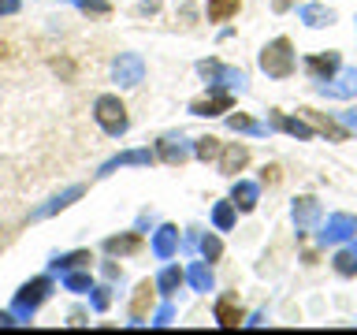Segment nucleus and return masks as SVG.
<instances>
[{
	"label": "nucleus",
	"mask_w": 357,
	"mask_h": 335,
	"mask_svg": "<svg viewBox=\"0 0 357 335\" xmlns=\"http://www.w3.org/2000/svg\"><path fill=\"white\" fill-rule=\"evenodd\" d=\"M93 116L100 123V131L112 134V138H123L130 127V116H127V105L116 97V94H100L97 105H93Z\"/></svg>",
	"instance_id": "nucleus-1"
},
{
	"label": "nucleus",
	"mask_w": 357,
	"mask_h": 335,
	"mask_svg": "<svg viewBox=\"0 0 357 335\" xmlns=\"http://www.w3.org/2000/svg\"><path fill=\"white\" fill-rule=\"evenodd\" d=\"M261 71L268 78H290L294 75V45L287 38H275L261 49Z\"/></svg>",
	"instance_id": "nucleus-2"
},
{
	"label": "nucleus",
	"mask_w": 357,
	"mask_h": 335,
	"mask_svg": "<svg viewBox=\"0 0 357 335\" xmlns=\"http://www.w3.org/2000/svg\"><path fill=\"white\" fill-rule=\"evenodd\" d=\"M52 295V279L49 276H38V279H30V283H22L15 290V302H11V309H15V317L19 320H30L33 313H38V306L45 298Z\"/></svg>",
	"instance_id": "nucleus-3"
},
{
	"label": "nucleus",
	"mask_w": 357,
	"mask_h": 335,
	"mask_svg": "<svg viewBox=\"0 0 357 335\" xmlns=\"http://www.w3.org/2000/svg\"><path fill=\"white\" fill-rule=\"evenodd\" d=\"M112 78H116L119 86H142L145 82V60L138 52H123L116 64H112Z\"/></svg>",
	"instance_id": "nucleus-4"
},
{
	"label": "nucleus",
	"mask_w": 357,
	"mask_h": 335,
	"mask_svg": "<svg viewBox=\"0 0 357 335\" xmlns=\"http://www.w3.org/2000/svg\"><path fill=\"white\" fill-rule=\"evenodd\" d=\"M156 156H160L164 164H172V168H183L190 156H194V145H190L183 134H164V138L156 142Z\"/></svg>",
	"instance_id": "nucleus-5"
},
{
	"label": "nucleus",
	"mask_w": 357,
	"mask_h": 335,
	"mask_svg": "<svg viewBox=\"0 0 357 335\" xmlns=\"http://www.w3.org/2000/svg\"><path fill=\"white\" fill-rule=\"evenodd\" d=\"M197 71H201V78H208V82H216V86H245V75L242 71H234V67H223L220 60H201L197 64Z\"/></svg>",
	"instance_id": "nucleus-6"
},
{
	"label": "nucleus",
	"mask_w": 357,
	"mask_h": 335,
	"mask_svg": "<svg viewBox=\"0 0 357 335\" xmlns=\"http://www.w3.org/2000/svg\"><path fill=\"white\" fill-rule=\"evenodd\" d=\"M354 231H357V216H350V212H335V216H328V223H324L320 242L324 246H328V242H342V239H350Z\"/></svg>",
	"instance_id": "nucleus-7"
},
{
	"label": "nucleus",
	"mask_w": 357,
	"mask_h": 335,
	"mask_svg": "<svg viewBox=\"0 0 357 335\" xmlns=\"http://www.w3.org/2000/svg\"><path fill=\"white\" fill-rule=\"evenodd\" d=\"M268 123H272L275 131H287L290 138H301V142H312V138H317V127H309L305 119L287 116V112H272V116H268Z\"/></svg>",
	"instance_id": "nucleus-8"
},
{
	"label": "nucleus",
	"mask_w": 357,
	"mask_h": 335,
	"mask_svg": "<svg viewBox=\"0 0 357 335\" xmlns=\"http://www.w3.org/2000/svg\"><path fill=\"white\" fill-rule=\"evenodd\" d=\"M317 220H320V201L317 198H298L294 201V228L298 234H309L312 228H317Z\"/></svg>",
	"instance_id": "nucleus-9"
},
{
	"label": "nucleus",
	"mask_w": 357,
	"mask_h": 335,
	"mask_svg": "<svg viewBox=\"0 0 357 335\" xmlns=\"http://www.w3.org/2000/svg\"><path fill=\"white\" fill-rule=\"evenodd\" d=\"M317 94L324 97H354L357 94V71H342L339 78H328V82H317Z\"/></svg>",
	"instance_id": "nucleus-10"
},
{
	"label": "nucleus",
	"mask_w": 357,
	"mask_h": 335,
	"mask_svg": "<svg viewBox=\"0 0 357 335\" xmlns=\"http://www.w3.org/2000/svg\"><path fill=\"white\" fill-rule=\"evenodd\" d=\"M145 164H153V153L149 149H130V153H119V156H112V161H105L97 175H112L116 168H145Z\"/></svg>",
	"instance_id": "nucleus-11"
},
{
	"label": "nucleus",
	"mask_w": 357,
	"mask_h": 335,
	"mask_svg": "<svg viewBox=\"0 0 357 335\" xmlns=\"http://www.w3.org/2000/svg\"><path fill=\"white\" fill-rule=\"evenodd\" d=\"M305 71L312 75V82H328V78L339 71V52H320L305 60Z\"/></svg>",
	"instance_id": "nucleus-12"
},
{
	"label": "nucleus",
	"mask_w": 357,
	"mask_h": 335,
	"mask_svg": "<svg viewBox=\"0 0 357 335\" xmlns=\"http://www.w3.org/2000/svg\"><path fill=\"white\" fill-rule=\"evenodd\" d=\"M245 161H250V149L245 145H227V149H220V172L223 175H238L242 168H245Z\"/></svg>",
	"instance_id": "nucleus-13"
},
{
	"label": "nucleus",
	"mask_w": 357,
	"mask_h": 335,
	"mask_svg": "<svg viewBox=\"0 0 357 335\" xmlns=\"http://www.w3.org/2000/svg\"><path fill=\"white\" fill-rule=\"evenodd\" d=\"M105 250L112 257H130L142 250V234L138 231H127V234H112V239H105Z\"/></svg>",
	"instance_id": "nucleus-14"
},
{
	"label": "nucleus",
	"mask_w": 357,
	"mask_h": 335,
	"mask_svg": "<svg viewBox=\"0 0 357 335\" xmlns=\"http://www.w3.org/2000/svg\"><path fill=\"white\" fill-rule=\"evenodd\" d=\"M175 246H178V228H172V223L156 228V234H153V253L160 257V261H167V257L175 253Z\"/></svg>",
	"instance_id": "nucleus-15"
},
{
	"label": "nucleus",
	"mask_w": 357,
	"mask_h": 335,
	"mask_svg": "<svg viewBox=\"0 0 357 335\" xmlns=\"http://www.w3.org/2000/svg\"><path fill=\"white\" fill-rule=\"evenodd\" d=\"M153 283L145 279V283H138V290H134V298H130V320L134 324H142L145 320V313H149V306H153Z\"/></svg>",
	"instance_id": "nucleus-16"
},
{
	"label": "nucleus",
	"mask_w": 357,
	"mask_h": 335,
	"mask_svg": "<svg viewBox=\"0 0 357 335\" xmlns=\"http://www.w3.org/2000/svg\"><path fill=\"white\" fill-rule=\"evenodd\" d=\"M227 108H231V94H212V97H201L190 105L194 116H220V112H227Z\"/></svg>",
	"instance_id": "nucleus-17"
},
{
	"label": "nucleus",
	"mask_w": 357,
	"mask_h": 335,
	"mask_svg": "<svg viewBox=\"0 0 357 335\" xmlns=\"http://www.w3.org/2000/svg\"><path fill=\"white\" fill-rule=\"evenodd\" d=\"M78 198H82V186H71V190H63L60 198H52V201H49V205L33 209V216H30V220H45V216H52V212H60V209H67V205H75Z\"/></svg>",
	"instance_id": "nucleus-18"
},
{
	"label": "nucleus",
	"mask_w": 357,
	"mask_h": 335,
	"mask_svg": "<svg viewBox=\"0 0 357 335\" xmlns=\"http://www.w3.org/2000/svg\"><path fill=\"white\" fill-rule=\"evenodd\" d=\"M298 19L305 22V27L320 30V27H331V22H335V11H331V8H324V4H305V8L298 11Z\"/></svg>",
	"instance_id": "nucleus-19"
},
{
	"label": "nucleus",
	"mask_w": 357,
	"mask_h": 335,
	"mask_svg": "<svg viewBox=\"0 0 357 335\" xmlns=\"http://www.w3.org/2000/svg\"><path fill=\"white\" fill-rule=\"evenodd\" d=\"M216 324L220 328H238L242 324V306L234 298H220L216 302Z\"/></svg>",
	"instance_id": "nucleus-20"
},
{
	"label": "nucleus",
	"mask_w": 357,
	"mask_h": 335,
	"mask_svg": "<svg viewBox=\"0 0 357 335\" xmlns=\"http://www.w3.org/2000/svg\"><path fill=\"white\" fill-rule=\"evenodd\" d=\"M89 261H93V253H89V250H71V253L52 257L49 268H52V272H71V268H82V265H89Z\"/></svg>",
	"instance_id": "nucleus-21"
},
{
	"label": "nucleus",
	"mask_w": 357,
	"mask_h": 335,
	"mask_svg": "<svg viewBox=\"0 0 357 335\" xmlns=\"http://www.w3.org/2000/svg\"><path fill=\"white\" fill-rule=\"evenodd\" d=\"M231 201H234V209H238V212H253L257 209V186L245 183V179H238L234 190H231Z\"/></svg>",
	"instance_id": "nucleus-22"
},
{
	"label": "nucleus",
	"mask_w": 357,
	"mask_h": 335,
	"mask_svg": "<svg viewBox=\"0 0 357 335\" xmlns=\"http://www.w3.org/2000/svg\"><path fill=\"white\" fill-rule=\"evenodd\" d=\"M183 279H186V272H183V268H178V265H167L164 272L156 276V290H160V295H167V298H172L175 290H178V283H183Z\"/></svg>",
	"instance_id": "nucleus-23"
},
{
	"label": "nucleus",
	"mask_w": 357,
	"mask_h": 335,
	"mask_svg": "<svg viewBox=\"0 0 357 335\" xmlns=\"http://www.w3.org/2000/svg\"><path fill=\"white\" fill-rule=\"evenodd\" d=\"M242 11V0H208V22H227Z\"/></svg>",
	"instance_id": "nucleus-24"
},
{
	"label": "nucleus",
	"mask_w": 357,
	"mask_h": 335,
	"mask_svg": "<svg viewBox=\"0 0 357 335\" xmlns=\"http://www.w3.org/2000/svg\"><path fill=\"white\" fill-rule=\"evenodd\" d=\"M186 279H190V287L194 290H212V268L205 265V261H197V265H190V272H186Z\"/></svg>",
	"instance_id": "nucleus-25"
},
{
	"label": "nucleus",
	"mask_w": 357,
	"mask_h": 335,
	"mask_svg": "<svg viewBox=\"0 0 357 335\" xmlns=\"http://www.w3.org/2000/svg\"><path fill=\"white\" fill-rule=\"evenodd\" d=\"M234 201H216V209H212V223H216V231H231L234 228Z\"/></svg>",
	"instance_id": "nucleus-26"
},
{
	"label": "nucleus",
	"mask_w": 357,
	"mask_h": 335,
	"mask_svg": "<svg viewBox=\"0 0 357 335\" xmlns=\"http://www.w3.org/2000/svg\"><path fill=\"white\" fill-rule=\"evenodd\" d=\"M301 112H305V116H309L312 123H317V127H320L324 134H331L335 142H346V134H350V131H346V127H339V123H335V119H324L320 112H312V108H301Z\"/></svg>",
	"instance_id": "nucleus-27"
},
{
	"label": "nucleus",
	"mask_w": 357,
	"mask_h": 335,
	"mask_svg": "<svg viewBox=\"0 0 357 335\" xmlns=\"http://www.w3.org/2000/svg\"><path fill=\"white\" fill-rule=\"evenodd\" d=\"M335 272L339 276H357V246H350V250H339L335 253Z\"/></svg>",
	"instance_id": "nucleus-28"
},
{
	"label": "nucleus",
	"mask_w": 357,
	"mask_h": 335,
	"mask_svg": "<svg viewBox=\"0 0 357 335\" xmlns=\"http://www.w3.org/2000/svg\"><path fill=\"white\" fill-rule=\"evenodd\" d=\"M194 156H197V161H216V156H220V138H212V134H208V138H197L194 142Z\"/></svg>",
	"instance_id": "nucleus-29"
},
{
	"label": "nucleus",
	"mask_w": 357,
	"mask_h": 335,
	"mask_svg": "<svg viewBox=\"0 0 357 335\" xmlns=\"http://www.w3.org/2000/svg\"><path fill=\"white\" fill-rule=\"evenodd\" d=\"M63 287L75 290V295H86V290H93V283H89V272H63Z\"/></svg>",
	"instance_id": "nucleus-30"
},
{
	"label": "nucleus",
	"mask_w": 357,
	"mask_h": 335,
	"mask_svg": "<svg viewBox=\"0 0 357 335\" xmlns=\"http://www.w3.org/2000/svg\"><path fill=\"white\" fill-rule=\"evenodd\" d=\"M227 127H231V131H245V134H264V127H261V123H253L250 116H242V112H238V116H231V119H227Z\"/></svg>",
	"instance_id": "nucleus-31"
},
{
	"label": "nucleus",
	"mask_w": 357,
	"mask_h": 335,
	"mask_svg": "<svg viewBox=\"0 0 357 335\" xmlns=\"http://www.w3.org/2000/svg\"><path fill=\"white\" fill-rule=\"evenodd\" d=\"M201 253H205V261H220L223 242L216 239V234H205V239H201Z\"/></svg>",
	"instance_id": "nucleus-32"
},
{
	"label": "nucleus",
	"mask_w": 357,
	"mask_h": 335,
	"mask_svg": "<svg viewBox=\"0 0 357 335\" xmlns=\"http://www.w3.org/2000/svg\"><path fill=\"white\" fill-rule=\"evenodd\" d=\"M75 4L82 8L86 15H108V11H112V4H108V0H75Z\"/></svg>",
	"instance_id": "nucleus-33"
},
{
	"label": "nucleus",
	"mask_w": 357,
	"mask_h": 335,
	"mask_svg": "<svg viewBox=\"0 0 357 335\" xmlns=\"http://www.w3.org/2000/svg\"><path fill=\"white\" fill-rule=\"evenodd\" d=\"M108 302H112L108 287H93V309H97V313H105V309H108Z\"/></svg>",
	"instance_id": "nucleus-34"
},
{
	"label": "nucleus",
	"mask_w": 357,
	"mask_h": 335,
	"mask_svg": "<svg viewBox=\"0 0 357 335\" xmlns=\"http://www.w3.org/2000/svg\"><path fill=\"white\" fill-rule=\"evenodd\" d=\"M172 317H175V309H172V306H164V309L153 317V324H156V328H164V324H172Z\"/></svg>",
	"instance_id": "nucleus-35"
},
{
	"label": "nucleus",
	"mask_w": 357,
	"mask_h": 335,
	"mask_svg": "<svg viewBox=\"0 0 357 335\" xmlns=\"http://www.w3.org/2000/svg\"><path fill=\"white\" fill-rule=\"evenodd\" d=\"M261 179H264V183H279V179H283V175H279V164H268L261 172Z\"/></svg>",
	"instance_id": "nucleus-36"
},
{
	"label": "nucleus",
	"mask_w": 357,
	"mask_h": 335,
	"mask_svg": "<svg viewBox=\"0 0 357 335\" xmlns=\"http://www.w3.org/2000/svg\"><path fill=\"white\" fill-rule=\"evenodd\" d=\"M342 127L346 131H357V108H346L342 112Z\"/></svg>",
	"instance_id": "nucleus-37"
},
{
	"label": "nucleus",
	"mask_w": 357,
	"mask_h": 335,
	"mask_svg": "<svg viewBox=\"0 0 357 335\" xmlns=\"http://www.w3.org/2000/svg\"><path fill=\"white\" fill-rule=\"evenodd\" d=\"M19 11V0H0V15H15Z\"/></svg>",
	"instance_id": "nucleus-38"
},
{
	"label": "nucleus",
	"mask_w": 357,
	"mask_h": 335,
	"mask_svg": "<svg viewBox=\"0 0 357 335\" xmlns=\"http://www.w3.org/2000/svg\"><path fill=\"white\" fill-rule=\"evenodd\" d=\"M0 324H4V328H11V324H19V320L11 317V313H0Z\"/></svg>",
	"instance_id": "nucleus-39"
},
{
	"label": "nucleus",
	"mask_w": 357,
	"mask_h": 335,
	"mask_svg": "<svg viewBox=\"0 0 357 335\" xmlns=\"http://www.w3.org/2000/svg\"><path fill=\"white\" fill-rule=\"evenodd\" d=\"M142 8H145V11H156V8H160V0H145Z\"/></svg>",
	"instance_id": "nucleus-40"
},
{
	"label": "nucleus",
	"mask_w": 357,
	"mask_h": 335,
	"mask_svg": "<svg viewBox=\"0 0 357 335\" xmlns=\"http://www.w3.org/2000/svg\"><path fill=\"white\" fill-rule=\"evenodd\" d=\"M290 8V0H275V11H287Z\"/></svg>",
	"instance_id": "nucleus-41"
}]
</instances>
